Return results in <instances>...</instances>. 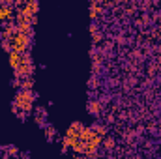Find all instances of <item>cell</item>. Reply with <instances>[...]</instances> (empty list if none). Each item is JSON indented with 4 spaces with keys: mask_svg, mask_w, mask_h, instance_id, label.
Masks as SVG:
<instances>
[{
    "mask_svg": "<svg viewBox=\"0 0 161 159\" xmlns=\"http://www.w3.org/2000/svg\"><path fill=\"white\" fill-rule=\"evenodd\" d=\"M6 152L9 154V157H19V154H21V150H19V148H17L15 144H9Z\"/></svg>",
    "mask_w": 161,
    "mask_h": 159,
    "instance_id": "cell-16",
    "label": "cell"
},
{
    "mask_svg": "<svg viewBox=\"0 0 161 159\" xmlns=\"http://www.w3.org/2000/svg\"><path fill=\"white\" fill-rule=\"evenodd\" d=\"M32 88H34V79H32V77L21 80V88H19V90H28V92H32Z\"/></svg>",
    "mask_w": 161,
    "mask_h": 159,
    "instance_id": "cell-14",
    "label": "cell"
},
{
    "mask_svg": "<svg viewBox=\"0 0 161 159\" xmlns=\"http://www.w3.org/2000/svg\"><path fill=\"white\" fill-rule=\"evenodd\" d=\"M114 144H116V142H114V139H113V137H105V139H103V142H101V146H103L105 150H113V148H114Z\"/></svg>",
    "mask_w": 161,
    "mask_h": 159,
    "instance_id": "cell-15",
    "label": "cell"
},
{
    "mask_svg": "<svg viewBox=\"0 0 161 159\" xmlns=\"http://www.w3.org/2000/svg\"><path fill=\"white\" fill-rule=\"evenodd\" d=\"M71 150L77 154V156H84V150H86V142H82V140H73L71 142Z\"/></svg>",
    "mask_w": 161,
    "mask_h": 159,
    "instance_id": "cell-9",
    "label": "cell"
},
{
    "mask_svg": "<svg viewBox=\"0 0 161 159\" xmlns=\"http://www.w3.org/2000/svg\"><path fill=\"white\" fill-rule=\"evenodd\" d=\"M94 135H96V133H94V129H92V127H88V125H84V127L80 129L79 140H82V142H88V140H90Z\"/></svg>",
    "mask_w": 161,
    "mask_h": 159,
    "instance_id": "cell-8",
    "label": "cell"
},
{
    "mask_svg": "<svg viewBox=\"0 0 161 159\" xmlns=\"http://www.w3.org/2000/svg\"><path fill=\"white\" fill-rule=\"evenodd\" d=\"M54 135H56V129L47 123V125H45V139H47V142H53V140H54Z\"/></svg>",
    "mask_w": 161,
    "mask_h": 159,
    "instance_id": "cell-11",
    "label": "cell"
},
{
    "mask_svg": "<svg viewBox=\"0 0 161 159\" xmlns=\"http://www.w3.org/2000/svg\"><path fill=\"white\" fill-rule=\"evenodd\" d=\"M101 13H103L101 6H99L97 2H90V19H96V17L101 15Z\"/></svg>",
    "mask_w": 161,
    "mask_h": 159,
    "instance_id": "cell-10",
    "label": "cell"
},
{
    "mask_svg": "<svg viewBox=\"0 0 161 159\" xmlns=\"http://www.w3.org/2000/svg\"><path fill=\"white\" fill-rule=\"evenodd\" d=\"M32 112H34V118H41V120H47V109H43V107H40V105H36Z\"/></svg>",
    "mask_w": 161,
    "mask_h": 159,
    "instance_id": "cell-12",
    "label": "cell"
},
{
    "mask_svg": "<svg viewBox=\"0 0 161 159\" xmlns=\"http://www.w3.org/2000/svg\"><path fill=\"white\" fill-rule=\"evenodd\" d=\"M11 86H13V88H21V79H15V77H13V79H11Z\"/></svg>",
    "mask_w": 161,
    "mask_h": 159,
    "instance_id": "cell-18",
    "label": "cell"
},
{
    "mask_svg": "<svg viewBox=\"0 0 161 159\" xmlns=\"http://www.w3.org/2000/svg\"><path fill=\"white\" fill-rule=\"evenodd\" d=\"M4 40V32H2V30H0V41Z\"/></svg>",
    "mask_w": 161,
    "mask_h": 159,
    "instance_id": "cell-20",
    "label": "cell"
},
{
    "mask_svg": "<svg viewBox=\"0 0 161 159\" xmlns=\"http://www.w3.org/2000/svg\"><path fill=\"white\" fill-rule=\"evenodd\" d=\"M90 127L94 129V133H96V135H99V137H103V139H105V137H107V133H109L107 125H105V123H99V122H94Z\"/></svg>",
    "mask_w": 161,
    "mask_h": 159,
    "instance_id": "cell-7",
    "label": "cell"
},
{
    "mask_svg": "<svg viewBox=\"0 0 161 159\" xmlns=\"http://www.w3.org/2000/svg\"><path fill=\"white\" fill-rule=\"evenodd\" d=\"M94 159H97V157H94Z\"/></svg>",
    "mask_w": 161,
    "mask_h": 159,
    "instance_id": "cell-21",
    "label": "cell"
},
{
    "mask_svg": "<svg viewBox=\"0 0 161 159\" xmlns=\"http://www.w3.org/2000/svg\"><path fill=\"white\" fill-rule=\"evenodd\" d=\"M82 127H84V123H80V122H73V123L68 127V131H66V137H68V139H71V140H77Z\"/></svg>",
    "mask_w": 161,
    "mask_h": 159,
    "instance_id": "cell-4",
    "label": "cell"
},
{
    "mask_svg": "<svg viewBox=\"0 0 161 159\" xmlns=\"http://www.w3.org/2000/svg\"><path fill=\"white\" fill-rule=\"evenodd\" d=\"M90 34H92V41H94V43H99V41L103 40V34H101V32H99L94 25L90 26Z\"/></svg>",
    "mask_w": 161,
    "mask_h": 159,
    "instance_id": "cell-13",
    "label": "cell"
},
{
    "mask_svg": "<svg viewBox=\"0 0 161 159\" xmlns=\"http://www.w3.org/2000/svg\"><path fill=\"white\" fill-rule=\"evenodd\" d=\"M19 159H30V154L28 152H21L19 154Z\"/></svg>",
    "mask_w": 161,
    "mask_h": 159,
    "instance_id": "cell-19",
    "label": "cell"
},
{
    "mask_svg": "<svg viewBox=\"0 0 161 159\" xmlns=\"http://www.w3.org/2000/svg\"><path fill=\"white\" fill-rule=\"evenodd\" d=\"M0 47H2V51H6L8 54L13 51V47H11V40H2L0 41Z\"/></svg>",
    "mask_w": 161,
    "mask_h": 159,
    "instance_id": "cell-17",
    "label": "cell"
},
{
    "mask_svg": "<svg viewBox=\"0 0 161 159\" xmlns=\"http://www.w3.org/2000/svg\"><path fill=\"white\" fill-rule=\"evenodd\" d=\"M8 21H15V8L0 4V23H8Z\"/></svg>",
    "mask_w": 161,
    "mask_h": 159,
    "instance_id": "cell-3",
    "label": "cell"
},
{
    "mask_svg": "<svg viewBox=\"0 0 161 159\" xmlns=\"http://www.w3.org/2000/svg\"><path fill=\"white\" fill-rule=\"evenodd\" d=\"M34 101H36V97H34V92H28V90H17V94H15V99H13V107H17L19 111H23V112H26V114H30L32 111H34Z\"/></svg>",
    "mask_w": 161,
    "mask_h": 159,
    "instance_id": "cell-1",
    "label": "cell"
},
{
    "mask_svg": "<svg viewBox=\"0 0 161 159\" xmlns=\"http://www.w3.org/2000/svg\"><path fill=\"white\" fill-rule=\"evenodd\" d=\"M11 47H13L15 52L25 54V52L32 51V38L26 36V34H21V32H19V34H15V36L11 38Z\"/></svg>",
    "mask_w": 161,
    "mask_h": 159,
    "instance_id": "cell-2",
    "label": "cell"
},
{
    "mask_svg": "<svg viewBox=\"0 0 161 159\" xmlns=\"http://www.w3.org/2000/svg\"><path fill=\"white\" fill-rule=\"evenodd\" d=\"M86 111H88L92 116H99V114H101V101H97V99H90L88 105H86Z\"/></svg>",
    "mask_w": 161,
    "mask_h": 159,
    "instance_id": "cell-5",
    "label": "cell"
},
{
    "mask_svg": "<svg viewBox=\"0 0 161 159\" xmlns=\"http://www.w3.org/2000/svg\"><path fill=\"white\" fill-rule=\"evenodd\" d=\"M21 64H23V54H19V52L11 51V52H9V66L13 68V71H15Z\"/></svg>",
    "mask_w": 161,
    "mask_h": 159,
    "instance_id": "cell-6",
    "label": "cell"
}]
</instances>
